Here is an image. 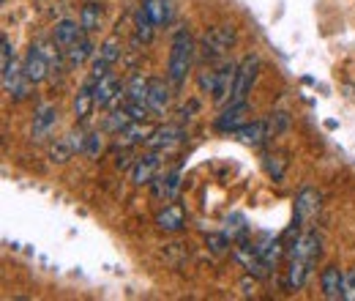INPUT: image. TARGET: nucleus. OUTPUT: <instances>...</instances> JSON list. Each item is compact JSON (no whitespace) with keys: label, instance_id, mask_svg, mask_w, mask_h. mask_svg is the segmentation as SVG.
Masks as SVG:
<instances>
[{"label":"nucleus","instance_id":"f257e3e1","mask_svg":"<svg viewBox=\"0 0 355 301\" xmlns=\"http://www.w3.org/2000/svg\"><path fill=\"white\" fill-rule=\"evenodd\" d=\"M194 58H197V44L192 39V33L186 28L175 30L172 41H170V55H167V79L172 82V88H183L186 77L194 69Z\"/></svg>","mask_w":355,"mask_h":301},{"label":"nucleus","instance_id":"f03ea898","mask_svg":"<svg viewBox=\"0 0 355 301\" xmlns=\"http://www.w3.org/2000/svg\"><path fill=\"white\" fill-rule=\"evenodd\" d=\"M235 75H238V64L232 61H219L216 66H208L205 72L197 75V88L200 93H208L216 107H224L232 96V85H235Z\"/></svg>","mask_w":355,"mask_h":301},{"label":"nucleus","instance_id":"7ed1b4c3","mask_svg":"<svg viewBox=\"0 0 355 301\" xmlns=\"http://www.w3.org/2000/svg\"><path fill=\"white\" fill-rule=\"evenodd\" d=\"M235 41H238L235 28H230V25H213V28H208L203 33L197 52L203 55L205 64H219V61L227 58V52L235 47Z\"/></svg>","mask_w":355,"mask_h":301},{"label":"nucleus","instance_id":"20e7f679","mask_svg":"<svg viewBox=\"0 0 355 301\" xmlns=\"http://www.w3.org/2000/svg\"><path fill=\"white\" fill-rule=\"evenodd\" d=\"M257 75H260V58L257 55H246L241 64H238V75H235V85H232V96L227 104H241L249 99L254 82H257Z\"/></svg>","mask_w":355,"mask_h":301},{"label":"nucleus","instance_id":"39448f33","mask_svg":"<svg viewBox=\"0 0 355 301\" xmlns=\"http://www.w3.org/2000/svg\"><path fill=\"white\" fill-rule=\"evenodd\" d=\"M58 121H61V113H58L55 104H41V107H36L33 124H30V137H33L36 143L50 140V137L55 135V129H58Z\"/></svg>","mask_w":355,"mask_h":301},{"label":"nucleus","instance_id":"423d86ee","mask_svg":"<svg viewBox=\"0 0 355 301\" xmlns=\"http://www.w3.org/2000/svg\"><path fill=\"white\" fill-rule=\"evenodd\" d=\"M183 140H186L183 126H178V124H164V126H156V129L150 132V137L145 140V148L170 153V150L178 148Z\"/></svg>","mask_w":355,"mask_h":301},{"label":"nucleus","instance_id":"0eeeda50","mask_svg":"<svg viewBox=\"0 0 355 301\" xmlns=\"http://www.w3.org/2000/svg\"><path fill=\"white\" fill-rule=\"evenodd\" d=\"M85 140H88V135L85 132H69V135H63V137H58L52 146H50V162H55V164H66L69 159H74L77 153H85Z\"/></svg>","mask_w":355,"mask_h":301},{"label":"nucleus","instance_id":"6e6552de","mask_svg":"<svg viewBox=\"0 0 355 301\" xmlns=\"http://www.w3.org/2000/svg\"><path fill=\"white\" fill-rule=\"evenodd\" d=\"M22 72L25 77L36 85V82H44L47 77H50V58H47V52H44V47H39V44H30L28 47V52H25V58H22Z\"/></svg>","mask_w":355,"mask_h":301},{"label":"nucleus","instance_id":"1a4fd4ad","mask_svg":"<svg viewBox=\"0 0 355 301\" xmlns=\"http://www.w3.org/2000/svg\"><path fill=\"white\" fill-rule=\"evenodd\" d=\"M161 159H164L161 150H150V148L145 150L142 156H137L134 164H132V184L134 186H148L156 178V170H159Z\"/></svg>","mask_w":355,"mask_h":301},{"label":"nucleus","instance_id":"9d476101","mask_svg":"<svg viewBox=\"0 0 355 301\" xmlns=\"http://www.w3.org/2000/svg\"><path fill=\"white\" fill-rule=\"evenodd\" d=\"M123 88H126V85L118 79V75H112V72H107L101 79H96V85H93L96 107H112L115 101L126 99V96H123Z\"/></svg>","mask_w":355,"mask_h":301},{"label":"nucleus","instance_id":"9b49d317","mask_svg":"<svg viewBox=\"0 0 355 301\" xmlns=\"http://www.w3.org/2000/svg\"><path fill=\"white\" fill-rule=\"evenodd\" d=\"M172 82L161 79V77H150V85H148V107L153 115H167L170 104H172Z\"/></svg>","mask_w":355,"mask_h":301},{"label":"nucleus","instance_id":"f8f14e48","mask_svg":"<svg viewBox=\"0 0 355 301\" xmlns=\"http://www.w3.org/2000/svg\"><path fill=\"white\" fill-rule=\"evenodd\" d=\"M320 255H323V238H320L314 230L301 233V235L295 238V244L290 246V258L306 260V263H312V266H317Z\"/></svg>","mask_w":355,"mask_h":301},{"label":"nucleus","instance_id":"ddd939ff","mask_svg":"<svg viewBox=\"0 0 355 301\" xmlns=\"http://www.w3.org/2000/svg\"><path fill=\"white\" fill-rule=\"evenodd\" d=\"M246 115H249V101H241V104H224V107H221V115L213 121V126H216V132L232 135L238 126L246 124Z\"/></svg>","mask_w":355,"mask_h":301},{"label":"nucleus","instance_id":"4468645a","mask_svg":"<svg viewBox=\"0 0 355 301\" xmlns=\"http://www.w3.org/2000/svg\"><path fill=\"white\" fill-rule=\"evenodd\" d=\"M232 258H235L252 277H268V271H271V266L257 255L254 244H238V246L232 249Z\"/></svg>","mask_w":355,"mask_h":301},{"label":"nucleus","instance_id":"2eb2a0df","mask_svg":"<svg viewBox=\"0 0 355 301\" xmlns=\"http://www.w3.org/2000/svg\"><path fill=\"white\" fill-rule=\"evenodd\" d=\"M181 175H183V170H181V167H172V170L164 173L161 178H153V181H150L153 195H156L159 200H164V203H175V197H178V192H181Z\"/></svg>","mask_w":355,"mask_h":301},{"label":"nucleus","instance_id":"dca6fc26","mask_svg":"<svg viewBox=\"0 0 355 301\" xmlns=\"http://www.w3.org/2000/svg\"><path fill=\"white\" fill-rule=\"evenodd\" d=\"M320 291L328 301H339L345 293V271L339 266H325L320 271Z\"/></svg>","mask_w":355,"mask_h":301},{"label":"nucleus","instance_id":"f3484780","mask_svg":"<svg viewBox=\"0 0 355 301\" xmlns=\"http://www.w3.org/2000/svg\"><path fill=\"white\" fill-rule=\"evenodd\" d=\"M317 211H320V195H317L312 186L301 189L298 197H295V222H298V225L312 222V220L317 217Z\"/></svg>","mask_w":355,"mask_h":301},{"label":"nucleus","instance_id":"a211bd4d","mask_svg":"<svg viewBox=\"0 0 355 301\" xmlns=\"http://www.w3.org/2000/svg\"><path fill=\"white\" fill-rule=\"evenodd\" d=\"M232 135L238 137V143L257 148V146H263V143L271 137V126H268V121H252V124H243V126H238Z\"/></svg>","mask_w":355,"mask_h":301},{"label":"nucleus","instance_id":"6ab92c4d","mask_svg":"<svg viewBox=\"0 0 355 301\" xmlns=\"http://www.w3.org/2000/svg\"><path fill=\"white\" fill-rule=\"evenodd\" d=\"M153 225H156V230H161V233H178V230L186 227V211L178 203H170L167 208H161L156 214Z\"/></svg>","mask_w":355,"mask_h":301},{"label":"nucleus","instance_id":"aec40b11","mask_svg":"<svg viewBox=\"0 0 355 301\" xmlns=\"http://www.w3.org/2000/svg\"><path fill=\"white\" fill-rule=\"evenodd\" d=\"M93 85H96L93 77H88V79L79 85V90H77V96H74V121H88V118H90V113H93V107H96Z\"/></svg>","mask_w":355,"mask_h":301},{"label":"nucleus","instance_id":"412c9836","mask_svg":"<svg viewBox=\"0 0 355 301\" xmlns=\"http://www.w3.org/2000/svg\"><path fill=\"white\" fill-rule=\"evenodd\" d=\"M63 55H66V64H69L71 69H79V66H85L88 61H93L96 58V44L90 41V36L85 33L79 41H74L71 47L63 50Z\"/></svg>","mask_w":355,"mask_h":301},{"label":"nucleus","instance_id":"4be33fe9","mask_svg":"<svg viewBox=\"0 0 355 301\" xmlns=\"http://www.w3.org/2000/svg\"><path fill=\"white\" fill-rule=\"evenodd\" d=\"M82 36H85V30H82V25H79L77 19H61V22H55V28H52V41H55V47H61V50L71 47V44L79 41Z\"/></svg>","mask_w":355,"mask_h":301},{"label":"nucleus","instance_id":"5701e85b","mask_svg":"<svg viewBox=\"0 0 355 301\" xmlns=\"http://www.w3.org/2000/svg\"><path fill=\"white\" fill-rule=\"evenodd\" d=\"M150 126H145V121H132L129 126H123L115 137H118V146L121 148H132V146H145V140L150 137Z\"/></svg>","mask_w":355,"mask_h":301},{"label":"nucleus","instance_id":"b1692460","mask_svg":"<svg viewBox=\"0 0 355 301\" xmlns=\"http://www.w3.org/2000/svg\"><path fill=\"white\" fill-rule=\"evenodd\" d=\"M312 263H306V260H298V258H290V269H287V288L290 291H301L303 285H306V280H309V274H312Z\"/></svg>","mask_w":355,"mask_h":301},{"label":"nucleus","instance_id":"393cba45","mask_svg":"<svg viewBox=\"0 0 355 301\" xmlns=\"http://www.w3.org/2000/svg\"><path fill=\"white\" fill-rule=\"evenodd\" d=\"M142 8L148 11V17L161 28V25H170L172 22V14H175V6L170 0H142Z\"/></svg>","mask_w":355,"mask_h":301},{"label":"nucleus","instance_id":"a878e982","mask_svg":"<svg viewBox=\"0 0 355 301\" xmlns=\"http://www.w3.org/2000/svg\"><path fill=\"white\" fill-rule=\"evenodd\" d=\"M101 22H104V6H101V3H85L82 11H79V25H82V30L90 36V33H96V30L101 28Z\"/></svg>","mask_w":355,"mask_h":301},{"label":"nucleus","instance_id":"bb28decb","mask_svg":"<svg viewBox=\"0 0 355 301\" xmlns=\"http://www.w3.org/2000/svg\"><path fill=\"white\" fill-rule=\"evenodd\" d=\"M96 58H99V61H104L107 66H115V64L123 58V41H121V36H118V33H112L110 39H104V41H101V47L96 50Z\"/></svg>","mask_w":355,"mask_h":301},{"label":"nucleus","instance_id":"cd10ccee","mask_svg":"<svg viewBox=\"0 0 355 301\" xmlns=\"http://www.w3.org/2000/svg\"><path fill=\"white\" fill-rule=\"evenodd\" d=\"M148 85H150V77H142V75H132L126 88H123V96L129 101H145L148 104Z\"/></svg>","mask_w":355,"mask_h":301},{"label":"nucleus","instance_id":"c85d7f7f","mask_svg":"<svg viewBox=\"0 0 355 301\" xmlns=\"http://www.w3.org/2000/svg\"><path fill=\"white\" fill-rule=\"evenodd\" d=\"M156 22L148 17V11L140 6V11H137V17H134V39L142 41V44H150V39H153V33H156Z\"/></svg>","mask_w":355,"mask_h":301},{"label":"nucleus","instance_id":"c756f323","mask_svg":"<svg viewBox=\"0 0 355 301\" xmlns=\"http://www.w3.org/2000/svg\"><path fill=\"white\" fill-rule=\"evenodd\" d=\"M254 249H257V255L274 269L276 263H279V258H282V244L279 241H271V238H265V241H260V244H254Z\"/></svg>","mask_w":355,"mask_h":301},{"label":"nucleus","instance_id":"7c9ffc66","mask_svg":"<svg viewBox=\"0 0 355 301\" xmlns=\"http://www.w3.org/2000/svg\"><path fill=\"white\" fill-rule=\"evenodd\" d=\"M263 164H265V173H268L274 181H282L284 178V170H287V159H284V156L268 153V156L263 159Z\"/></svg>","mask_w":355,"mask_h":301},{"label":"nucleus","instance_id":"2f4dec72","mask_svg":"<svg viewBox=\"0 0 355 301\" xmlns=\"http://www.w3.org/2000/svg\"><path fill=\"white\" fill-rule=\"evenodd\" d=\"M205 246L213 255H227L230 252V235L227 233H208L205 235Z\"/></svg>","mask_w":355,"mask_h":301},{"label":"nucleus","instance_id":"473e14b6","mask_svg":"<svg viewBox=\"0 0 355 301\" xmlns=\"http://www.w3.org/2000/svg\"><path fill=\"white\" fill-rule=\"evenodd\" d=\"M104 150V135L101 132H90L88 140H85V156L88 159H99Z\"/></svg>","mask_w":355,"mask_h":301},{"label":"nucleus","instance_id":"72a5a7b5","mask_svg":"<svg viewBox=\"0 0 355 301\" xmlns=\"http://www.w3.org/2000/svg\"><path fill=\"white\" fill-rule=\"evenodd\" d=\"M0 47H3V52H0V69H6V66L14 64V47H11V41H8V36H3Z\"/></svg>","mask_w":355,"mask_h":301},{"label":"nucleus","instance_id":"f704fd0d","mask_svg":"<svg viewBox=\"0 0 355 301\" xmlns=\"http://www.w3.org/2000/svg\"><path fill=\"white\" fill-rule=\"evenodd\" d=\"M342 301H355V269L345 271V293H342Z\"/></svg>","mask_w":355,"mask_h":301},{"label":"nucleus","instance_id":"c9c22d12","mask_svg":"<svg viewBox=\"0 0 355 301\" xmlns=\"http://www.w3.org/2000/svg\"><path fill=\"white\" fill-rule=\"evenodd\" d=\"M254 291H257V277H252V280L243 277V280H241V293H243V296H252Z\"/></svg>","mask_w":355,"mask_h":301}]
</instances>
